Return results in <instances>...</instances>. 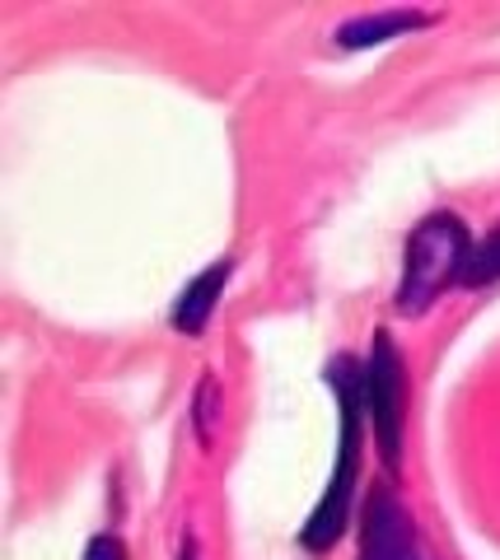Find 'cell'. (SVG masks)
<instances>
[{
	"mask_svg": "<svg viewBox=\"0 0 500 560\" xmlns=\"http://www.w3.org/2000/svg\"><path fill=\"white\" fill-rule=\"evenodd\" d=\"M333 393H337V416H341V448H337V467H333V481H327L323 500L314 518L304 523L300 541L309 551H327L333 541L347 528V510H351V490H356V471H360V378H356V364L351 360H337L333 370Z\"/></svg>",
	"mask_w": 500,
	"mask_h": 560,
	"instance_id": "1",
	"label": "cell"
},
{
	"mask_svg": "<svg viewBox=\"0 0 500 560\" xmlns=\"http://www.w3.org/2000/svg\"><path fill=\"white\" fill-rule=\"evenodd\" d=\"M84 560H127V551H123V541L117 537H94L90 551H84Z\"/></svg>",
	"mask_w": 500,
	"mask_h": 560,
	"instance_id": "8",
	"label": "cell"
},
{
	"mask_svg": "<svg viewBox=\"0 0 500 560\" xmlns=\"http://www.w3.org/2000/svg\"><path fill=\"white\" fill-rule=\"evenodd\" d=\"M417 24H426L421 14H365V20H351L347 28L337 33V43L341 47H374V43H384V38H398V33H407V28H417Z\"/></svg>",
	"mask_w": 500,
	"mask_h": 560,
	"instance_id": "6",
	"label": "cell"
},
{
	"mask_svg": "<svg viewBox=\"0 0 500 560\" xmlns=\"http://www.w3.org/2000/svg\"><path fill=\"white\" fill-rule=\"evenodd\" d=\"M360 397H365V407H370L384 463L398 467V458H403V416H407V374H403V355H398V346H393L388 331H379L374 346H370Z\"/></svg>",
	"mask_w": 500,
	"mask_h": 560,
	"instance_id": "3",
	"label": "cell"
},
{
	"mask_svg": "<svg viewBox=\"0 0 500 560\" xmlns=\"http://www.w3.org/2000/svg\"><path fill=\"white\" fill-rule=\"evenodd\" d=\"M360 560H426L417 547V533L403 514V504L388 490H374L365 510V551Z\"/></svg>",
	"mask_w": 500,
	"mask_h": 560,
	"instance_id": "4",
	"label": "cell"
},
{
	"mask_svg": "<svg viewBox=\"0 0 500 560\" xmlns=\"http://www.w3.org/2000/svg\"><path fill=\"white\" fill-rule=\"evenodd\" d=\"M225 280H230V261H216V267H206L197 280H187V290L178 294V304H174V327L187 331V337L206 331V323H211V313H216L220 290H225Z\"/></svg>",
	"mask_w": 500,
	"mask_h": 560,
	"instance_id": "5",
	"label": "cell"
},
{
	"mask_svg": "<svg viewBox=\"0 0 500 560\" xmlns=\"http://www.w3.org/2000/svg\"><path fill=\"white\" fill-rule=\"evenodd\" d=\"M491 280H500V224L487 238H477L468 261H463V285L477 290V285H491Z\"/></svg>",
	"mask_w": 500,
	"mask_h": 560,
	"instance_id": "7",
	"label": "cell"
},
{
	"mask_svg": "<svg viewBox=\"0 0 500 560\" xmlns=\"http://www.w3.org/2000/svg\"><path fill=\"white\" fill-rule=\"evenodd\" d=\"M473 253V238L454 215H430L421 220L407 238V261H403V285H398V308L417 318L444 294L450 280H463V261Z\"/></svg>",
	"mask_w": 500,
	"mask_h": 560,
	"instance_id": "2",
	"label": "cell"
},
{
	"mask_svg": "<svg viewBox=\"0 0 500 560\" xmlns=\"http://www.w3.org/2000/svg\"><path fill=\"white\" fill-rule=\"evenodd\" d=\"M178 560H197V547H193V541L183 547V556H178Z\"/></svg>",
	"mask_w": 500,
	"mask_h": 560,
	"instance_id": "9",
	"label": "cell"
}]
</instances>
